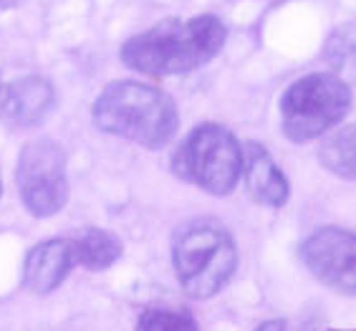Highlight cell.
<instances>
[{"label":"cell","mask_w":356,"mask_h":331,"mask_svg":"<svg viewBox=\"0 0 356 331\" xmlns=\"http://www.w3.org/2000/svg\"><path fill=\"white\" fill-rule=\"evenodd\" d=\"M172 172L210 195L225 197L240 179V142L222 124H200L177 145Z\"/></svg>","instance_id":"4"},{"label":"cell","mask_w":356,"mask_h":331,"mask_svg":"<svg viewBox=\"0 0 356 331\" xmlns=\"http://www.w3.org/2000/svg\"><path fill=\"white\" fill-rule=\"evenodd\" d=\"M94 124L106 134L129 139L144 150H162L177 134L175 99L157 86L139 81H111L96 97Z\"/></svg>","instance_id":"2"},{"label":"cell","mask_w":356,"mask_h":331,"mask_svg":"<svg viewBox=\"0 0 356 331\" xmlns=\"http://www.w3.org/2000/svg\"><path fill=\"white\" fill-rule=\"evenodd\" d=\"M56 91L51 81L43 76H23L15 79L0 89V117L8 124L31 129L38 127L43 119L54 111Z\"/></svg>","instance_id":"8"},{"label":"cell","mask_w":356,"mask_h":331,"mask_svg":"<svg viewBox=\"0 0 356 331\" xmlns=\"http://www.w3.org/2000/svg\"><path fill=\"white\" fill-rule=\"evenodd\" d=\"M240 175L245 177L248 193L261 205L283 207L291 197L288 177L278 170L270 152L258 142L240 145Z\"/></svg>","instance_id":"9"},{"label":"cell","mask_w":356,"mask_h":331,"mask_svg":"<svg viewBox=\"0 0 356 331\" xmlns=\"http://www.w3.org/2000/svg\"><path fill=\"white\" fill-rule=\"evenodd\" d=\"M351 109L349 83L336 74H309L288 86L281 102L283 134L301 145L323 137Z\"/></svg>","instance_id":"5"},{"label":"cell","mask_w":356,"mask_h":331,"mask_svg":"<svg viewBox=\"0 0 356 331\" xmlns=\"http://www.w3.org/2000/svg\"><path fill=\"white\" fill-rule=\"evenodd\" d=\"M225 38V23L218 15H195L187 21L170 18L147 33L131 35L119 56L124 66L147 76H177L213 61Z\"/></svg>","instance_id":"1"},{"label":"cell","mask_w":356,"mask_h":331,"mask_svg":"<svg viewBox=\"0 0 356 331\" xmlns=\"http://www.w3.org/2000/svg\"><path fill=\"white\" fill-rule=\"evenodd\" d=\"M301 258L321 283L354 296L356 241L351 230L336 228V225L316 230L301 245Z\"/></svg>","instance_id":"7"},{"label":"cell","mask_w":356,"mask_h":331,"mask_svg":"<svg viewBox=\"0 0 356 331\" xmlns=\"http://www.w3.org/2000/svg\"><path fill=\"white\" fill-rule=\"evenodd\" d=\"M71 268H74L71 243L54 238V241L38 243L35 248H31L26 266H23V283L28 291L46 296L66 281Z\"/></svg>","instance_id":"10"},{"label":"cell","mask_w":356,"mask_h":331,"mask_svg":"<svg viewBox=\"0 0 356 331\" xmlns=\"http://www.w3.org/2000/svg\"><path fill=\"white\" fill-rule=\"evenodd\" d=\"M74 263L89 271H106L122 258V243L117 235L102 228H83L71 238Z\"/></svg>","instance_id":"11"},{"label":"cell","mask_w":356,"mask_h":331,"mask_svg":"<svg viewBox=\"0 0 356 331\" xmlns=\"http://www.w3.org/2000/svg\"><path fill=\"white\" fill-rule=\"evenodd\" d=\"M21 6V0H0V10H8V8Z\"/></svg>","instance_id":"15"},{"label":"cell","mask_w":356,"mask_h":331,"mask_svg":"<svg viewBox=\"0 0 356 331\" xmlns=\"http://www.w3.org/2000/svg\"><path fill=\"white\" fill-rule=\"evenodd\" d=\"M0 193H3V185H0Z\"/></svg>","instance_id":"16"},{"label":"cell","mask_w":356,"mask_h":331,"mask_svg":"<svg viewBox=\"0 0 356 331\" xmlns=\"http://www.w3.org/2000/svg\"><path fill=\"white\" fill-rule=\"evenodd\" d=\"M175 273L192 298L215 296L238 268L233 235L215 220H195L172 243Z\"/></svg>","instance_id":"3"},{"label":"cell","mask_w":356,"mask_h":331,"mask_svg":"<svg viewBox=\"0 0 356 331\" xmlns=\"http://www.w3.org/2000/svg\"><path fill=\"white\" fill-rule=\"evenodd\" d=\"M323 167L343 179H354V127H346L339 134L329 137L318 150Z\"/></svg>","instance_id":"12"},{"label":"cell","mask_w":356,"mask_h":331,"mask_svg":"<svg viewBox=\"0 0 356 331\" xmlns=\"http://www.w3.org/2000/svg\"><path fill=\"white\" fill-rule=\"evenodd\" d=\"M18 190L26 210L33 218H51L69 200L66 152L54 139H33L18 159Z\"/></svg>","instance_id":"6"},{"label":"cell","mask_w":356,"mask_h":331,"mask_svg":"<svg viewBox=\"0 0 356 331\" xmlns=\"http://www.w3.org/2000/svg\"><path fill=\"white\" fill-rule=\"evenodd\" d=\"M258 329H286V321H268V324H261Z\"/></svg>","instance_id":"14"},{"label":"cell","mask_w":356,"mask_h":331,"mask_svg":"<svg viewBox=\"0 0 356 331\" xmlns=\"http://www.w3.org/2000/svg\"><path fill=\"white\" fill-rule=\"evenodd\" d=\"M137 329L142 331H192L197 329V321L187 314V311H177V309H147L139 316Z\"/></svg>","instance_id":"13"}]
</instances>
